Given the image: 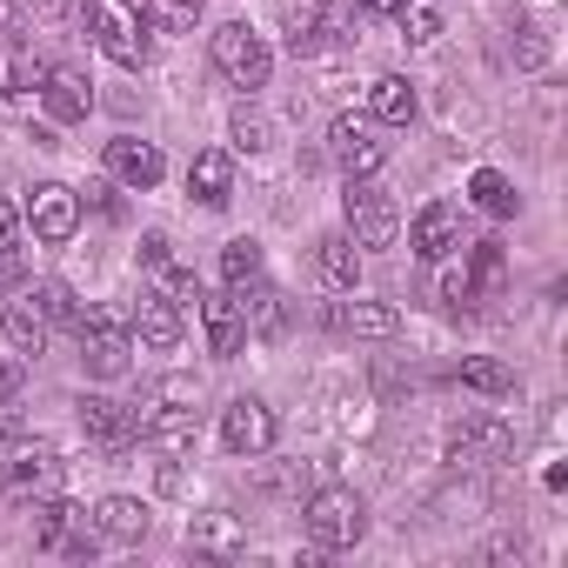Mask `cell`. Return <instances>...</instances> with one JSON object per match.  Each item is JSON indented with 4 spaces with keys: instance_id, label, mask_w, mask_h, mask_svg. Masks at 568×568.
Returning <instances> with one entry per match:
<instances>
[{
    "instance_id": "6da1fadb",
    "label": "cell",
    "mask_w": 568,
    "mask_h": 568,
    "mask_svg": "<svg viewBox=\"0 0 568 568\" xmlns=\"http://www.w3.org/2000/svg\"><path fill=\"white\" fill-rule=\"evenodd\" d=\"M207 54H214L221 81H227V88H241V94H261V88H267V74H274V48H267V41L247 28V21H227V28H214Z\"/></svg>"
},
{
    "instance_id": "7a4b0ae2",
    "label": "cell",
    "mask_w": 568,
    "mask_h": 568,
    "mask_svg": "<svg viewBox=\"0 0 568 568\" xmlns=\"http://www.w3.org/2000/svg\"><path fill=\"white\" fill-rule=\"evenodd\" d=\"M88 28H94L108 61H121V68L148 61V8L141 0H88Z\"/></svg>"
},
{
    "instance_id": "3957f363",
    "label": "cell",
    "mask_w": 568,
    "mask_h": 568,
    "mask_svg": "<svg viewBox=\"0 0 568 568\" xmlns=\"http://www.w3.org/2000/svg\"><path fill=\"white\" fill-rule=\"evenodd\" d=\"M302 521H308L315 548H355L368 535V508H362L355 488H315L308 508H302Z\"/></svg>"
},
{
    "instance_id": "277c9868",
    "label": "cell",
    "mask_w": 568,
    "mask_h": 568,
    "mask_svg": "<svg viewBox=\"0 0 568 568\" xmlns=\"http://www.w3.org/2000/svg\"><path fill=\"white\" fill-rule=\"evenodd\" d=\"M74 335H81V362H88V375H101V382L128 375V355H134V328H128V315H114V308H88V315L74 322Z\"/></svg>"
},
{
    "instance_id": "5b68a950",
    "label": "cell",
    "mask_w": 568,
    "mask_h": 568,
    "mask_svg": "<svg viewBox=\"0 0 568 568\" xmlns=\"http://www.w3.org/2000/svg\"><path fill=\"white\" fill-rule=\"evenodd\" d=\"M342 207H348V234H355V247H395V241H402V214H395V201H388L368 174L348 181Z\"/></svg>"
},
{
    "instance_id": "8992f818",
    "label": "cell",
    "mask_w": 568,
    "mask_h": 568,
    "mask_svg": "<svg viewBox=\"0 0 568 568\" xmlns=\"http://www.w3.org/2000/svg\"><path fill=\"white\" fill-rule=\"evenodd\" d=\"M328 154L348 168V181H362V174H375V168L388 161V141L375 134L368 114H335V128H328Z\"/></svg>"
},
{
    "instance_id": "52a82bcc",
    "label": "cell",
    "mask_w": 568,
    "mask_h": 568,
    "mask_svg": "<svg viewBox=\"0 0 568 568\" xmlns=\"http://www.w3.org/2000/svg\"><path fill=\"white\" fill-rule=\"evenodd\" d=\"M21 227H34V241H74L81 227V194L61 187V181H41L21 207Z\"/></svg>"
},
{
    "instance_id": "ba28073f",
    "label": "cell",
    "mask_w": 568,
    "mask_h": 568,
    "mask_svg": "<svg viewBox=\"0 0 568 568\" xmlns=\"http://www.w3.org/2000/svg\"><path fill=\"white\" fill-rule=\"evenodd\" d=\"M221 448H227V455H267V448H274V408L254 402V395L227 402V408H221Z\"/></svg>"
},
{
    "instance_id": "9c48e42d",
    "label": "cell",
    "mask_w": 568,
    "mask_h": 568,
    "mask_svg": "<svg viewBox=\"0 0 568 568\" xmlns=\"http://www.w3.org/2000/svg\"><path fill=\"white\" fill-rule=\"evenodd\" d=\"M74 408H81V428H88L108 455H128V448L141 442V415L121 408V402H108V395H81Z\"/></svg>"
},
{
    "instance_id": "30bf717a",
    "label": "cell",
    "mask_w": 568,
    "mask_h": 568,
    "mask_svg": "<svg viewBox=\"0 0 568 568\" xmlns=\"http://www.w3.org/2000/svg\"><path fill=\"white\" fill-rule=\"evenodd\" d=\"M108 174H114L121 187L148 194V187H161L168 161H161V148H154V141H134V134H121V141H108Z\"/></svg>"
},
{
    "instance_id": "8fae6325",
    "label": "cell",
    "mask_w": 568,
    "mask_h": 568,
    "mask_svg": "<svg viewBox=\"0 0 568 568\" xmlns=\"http://www.w3.org/2000/svg\"><path fill=\"white\" fill-rule=\"evenodd\" d=\"M408 247H415L422 261H448V254L462 247V207H455V201H428V207L415 214V227H408Z\"/></svg>"
},
{
    "instance_id": "7c38bea8",
    "label": "cell",
    "mask_w": 568,
    "mask_h": 568,
    "mask_svg": "<svg viewBox=\"0 0 568 568\" xmlns=\"http://www.w3.org/2000/svg\"><path fill=\"white\" fill-rule=\"evenodd\" d=\"M0 488L8 495H54L61 488V455L48 448V442H34V448H14V462H8V475H0Z\"/></svg>"
},
{
    "instance_id": "4fadbf2b",
    "label": "cell",
    "mask_w": 568,
    "mask_h": 568,
    "mask_svg": "<svg viewBox=\"0 0 568 568\" xmlns=\"http://www.w3.org/2000/svg\"><path fill=\"white\" fill-rule=\"evenodd\" d=\"M201 308V328H207V355H241V342H247V315H241V302L234 295H201L194 302Z\"/></svg>"
},
{
    "instance_id": "5bb4252c",
    "label": "cell",
    "mask_w": 568,
    "mask_h": 568,
    "mask_svg": "<svg viewBox=\"0 0 568 568\" xmlns=\"http://www.w3.org/2000/svg\"><path fill=\"white\" fill-rule=\"evenodd\" d=\"M41 101H48V114H54L61 128H68V121H88V108H94V81H88L81 68H48Z\"/></svg>"
},
{
    "instance_id": "9a60e30c",
    "label": "cell",
    "mask_w": 568,
    "mask_h": 568,
    "mask_svg": "<svg viewBox=\"0 0 568 568\" xmlns=\"http://www.w3.org/2000/svg\"><path fill=\"white\" fill-rule=\"evenodd\" d=\"M187 548H194V555L227 561V555H241V548H247V528H241V515L207 508V515H194V521H187Z\"/></svg>"
},
{
    "instance_id": "2e32d148",
    "label": "cell",
    "mask_w": 568,
    "mask_h": 568,
    "mask_svg": "<svg viewBox=\"0 0 568 568\" xmlns=\"http://www.w3.org/2000/svg\"><path fill=\"white\" fill-rule=\"evenodd\" d=\"M187 194H194L201 207H227V201H234V154H227V148L194 154V168H187Z\"/></svg>"
},
{
    "instance_id": "e0dca14e",
    "label": "cell",
    "mask_w": 568,
    "mask_h": 568,
    "mask_svg": "<svg viewBox=\"0 0 568 568\" xmlns=\"http://www.w3.org/2000/svg\"><path fill=\"white\" fill-rule=\"evenodd\" d=\"M342 34H348L342 8H288V48H295V54H322V48L342 41Z\"/></svg>"
},
{
    "instance_id": "ac0fdd59",
    "label": "cell",
    "mask_w": 568,
    "mask_h": 568,
    "mask_svg": "<svg viewBox=\"0 0 568 568\" xmlns=\"http://www.w3.org/2000/svg\"><path fill=\"white\" fill-rule=\"evenodd\" d=\"M415 108H422V94H415L408 74H382V81L368 88V121H375V128H408Z\"/></svg>"
},
{
    "instance_id": "d6986e66",
    "label": "cell",
    "mask_w": 568,
    "mask_h": 568,
    "mask_svg": "<svg viewBox=\"0 0 568 568\" xmlns=\"http://www.w3.org/2000/svg\"><path fill=\"white\" fill-rule=\"evenodd\" d=\"M128 328H134V342H141V348H161V355H168V348L181 342V308H174V302H161V295H141V308L128 315Z\"/></svg>"
},
{
    "instance_id": "ffe728a7",
    "label": "cell",
    "mask_w": 568,
    "mask_h": 568,
    "mask_svg": "<svg viewBox=\"0 0 568 568\" xmlns=\"http://www.w3.org/2000/svg\"><path fill=\"white\" fill-rule=\"evenodd\" d=\"M315 274L328 281V288H348V295H355V281H362V247H355V234H322V241H315Z\"/></svg>"
},
{
    "instance_id": "44dd1931",
    "label": "cell",
    "mask_w": 568,
    "mask_h": 568,
    "mask_svg": "<svg viewBox=\"0 0 568 568\" xmlns=\"http://www.w3.org/2000/svg\"><path fill=\"white\" fill-rule=\"evenodd\" d=\"M94 528H101V541H141V535H148V501L108 495V501L94 508Z\"/></svg>"
},
{
    "instance_id": "7402d4cb",
    "label": "cell",
    "mask_w": 568,
    "mask_h": 568,
    "mask_svg": "<svg viewBox=\"0 0 568 568\" xmlns=\"http://www.w3.org/2000/svg\"><path fill=\"white\" fill-rule=\"evenodd\" d=\"M194 435H201V428H194V415H187V408H161V415H148V422H141V442H148V448H161V455H187V448H194Z\"/></svg>"
},
{
    "instance_id": "603a6c76",
    "label": "cell",
    "mask_w": 568,
    "mask_h": 568,
    "mask_svg": "<svg viewBox=\"0 0 568 568\" xmlns=\"http://www.w3.org/2000/svg\"><path fill=\"white\" fill-rule=\"evenodd\" d=\"M508 448H515V435H508L501 422H488V415H475V422L455 428V455H462V462H468V455H475V462H501Z\"/></svg>"
},
{
    "instance_id": "cb8c5ba5",
    "label": "cell",
    "mask_w": 568,
    "mask_h": 568,
    "mask_svg": "<svg viewBox=\"0 0 568 568\" xmlns=\"http://www.w3.org/2000/svg\"><path fill=\"white\" fill-rule=\"evenodd\" d=\"M468 201H475L481 214H495V221H508V214L521 207L515 181H508V174H495V168H475V174H468Z\"/></svg>"
},
{
    "instance_id": "d4e9b609",
    "label": "cell",
    "mask_w": 568,
    "mask_h": 568,
    "mask_svg": "<svg viewBox=\"0 0 568 568\" xmlns=\"http://www.w3.org/2000/svg\"><path fill=\"white\" fill-rule=\"evenodd\" d=\"M28 308H34L48 328H74V322H81V302H74L68 281H34V288H28Z\"/></svg>"
},
{
    "instance_id": "484cf974",
    "label": "cell",
    "mask_w": 568,
    "mask_h": 568,
    "mask_svg": "<svg viewBox=\"0 0 568 568\" xmlns=\"http://www.w3.org/2000/svg\"><path fill=\"white\" fill-rule=\"evenodd\" d=\"M335 322H342L348 335H368V342H388V335L402 328V315H395L388 302H355V308H342Z\"/></svg>"
},
{
    "instance_id": "4316f807",
    "label": "cell",
    "mask_w": 568,
    "mask_h": 568,
    "mask_svg": "<svg viewBox=\"0 0 568 568\" xmlns=\"http://www.w3.org/2000/svg\"><path fill=\"white\" fill-rule=\"evenodd\" d=\"M462 261H468V274H475V288H481V302L508 288V261H501V241H475V247H468Z\"/></svg>"
},
{
    "instance_id": "83f0119b",
    "label": "cell",
    "mask_w": 568,
    "mask_h": 568,
    "mask_svg": "<svg viewBox=\"0 0 568 568\" xmlns=\"http://www.w3.org/2000/svg\"><path fill=\"white\" fill-rule=\"evenodd\" d=\"M0 328H8V342H14V355H41L48 348V322L28 308V302H14L8 315H0Z\"/></svg>"
},
{
    "instance_id": "f1b7e54d",
    "label": "cell",
    "mask_w": 568,
    "mask_h": 568,
    "mask_svg": "<svg viewBox=\"0 0 568 568\" xmlns=\"http://www.w3.org/2000/svg\"><path fill=\"white\" fill-rule=\"evenodd\" d=\"M221 274H227V295H247L254 281H261V247H254V241H227Z\"/></svg>"
},
{
    "instance_id": "f546056e",
    "label": "cell",
    "mask_w": 568,
    "mask_h": 568,
    "mask_svg": "<svg viewBox=\"0 0 568 568\" xmlns=\"http://www.w3.org/2000/svg\"><path fill=\"white\" fill-rule=\"evenodd\" d=\"M148 8V28L161 34H194L201 28V0H141Z\"/></svg>"
},
{
    "instance_id": "4dcf8cb0",
    "label": "cell",
    "mask_w": 568,
    "mask_h": 568,
    "mask_svg": "<svg viewBox=\"0 0 568 568\" xmlns=\"http://www.w3.org/2000/svg\"><path fill=\"white\" fill-rule=\"evenodd\" d=\"M154 281H161L154 295H161V302H174V308H194V302H201V281H194V267H181V261H161V267H154Z\"/></svg>"
},
{
    "instance_id": "1f68e13d",
    "label": "cell",
    "mask_w": 568,
    "mask_h": 568,
    "mask_svg": "<svg viewBox=\"0 0 568 568\" xmlns=\"http://www.w3.org/2000/svg\"><path fill=\"white\" fill-rule=\"evenodd\" d=\"M462 388H475V395H508V388H515V375H508L501 362L475 355V362H462Z\"/></svg>"
},
{
    "instance_id": "d6a6232c",
    "label": "cell",
    "mask_w": 568,
    "mask_h": 568,
    "mask_svg": "<svg viewBox=\"0 0 568 568\" xmlns=\"http://www.w3.org/2000/svg\"><path fill=\"white\" fill-rule=\"evenodd\" d=\"M442 302H448V308H462V315H468V308H481V288H475L468 261H448V267H442Z\"/></svg>"
},
{
    "instance_id": "836d02e7",
    "label": "cell",
    "mask_w": 568,
    "mask_h": 568,
    "mask_svg": "<svg viewBox=\"0 0 568 568\" xmlns=\"http://www.w3.org/2000/svg\"><path fill=\"white\" fill-rule=\"evenodd\" d=\"M395 21H402V28H408V41H415V48H428V41H435V34H442V14H435V8H428V0H415V8H402V14H395Z\"/></svg>"
},
{
    "instance_id": "e575fe53",
    "label": "cell",
    "mask_w": 568,
    "mask_h": 568,
    "mask_svg": "<svg viewBox=\"0 0 568 568\" xmlns=\"http://www.w3.org/2000/svg\"><path fill=\"white\" fill-rule=\"evenodd\" d=\"M41 81H48V68L21 54V61L8 68V101H34V94H41Z\"/></svg>"
},
{
    "instance_id": "d590c367",
    "label": "cell",
    "mask_w": 568,
    "mask_h": 568,
    "mask_svg": "<svg viewBox=\"0 0 568 568\" xmlns=\"http://www.w3.org/2000/svg\"><path fill=\"white\" fill-rule=\"evenodd\" d=\"M227 141H234L241 154H254V148H267V121H261L254 108H241V114L227 121Z\"/></svg>"
},
{
    "instance_id": "8d00e7d4",
    "label": "cell",
    "mask_w": 568,
    "mask_h": 568,
    "mask_svg": "<svg viewBox=\"0 0 568 568\" xmlns=\"http://www.w3.org/2000/svg\"><path fill=\"white\" fill-rule=\"evenodd\" d=\"M21 382H28L21 355H0V402H14V395H21Z\"/></svg>"
},
{
    "instance_id": "74e56055",
    "label": "cell",
    "mask_w": 568,
    "mask_h": 568,
    "mask_svg": "<svg viewBox=\"0 0 568 568\" xmlns=\"http://www.w3.org/2000/svg\"><path fill=\"white\" fill-rule=\"evenodd\" d=\"M14 241H21V207L0 201V247H14Z\"/></svg>"
},
{
    "instance_id": "f35d334b",
    "label": "cell",
    "mask_w": 568,
    "mask_h": 568,
    "mask_svg": "<svg viewBox=\"0 0 568 568\" xmlns=\"http://www.w3.org/2000/svg\"><path fill=\"white\" fill-rule=\"evenodd\" d=\"M141 261H148V267H161V261H174V254H168V234H141Z\"/></svg>"
},
{
    "instance_id": "ab89813d",
    "label": "cell",
    "mask_w": 568,
    "mask_h": 568,
    "mask_svg": "<svg viewBox=\"0 0 568 568\" xmlns=\"http://www.w3.org/2000/svg\"><path fill=\"white\" fill-rule=\"evenodd\" d=\"M355 8H362V14H375V21H395L408 0H355Z\"/></svg>"
},
{
    "instance_id": "60d3db41",
    "label": "cell",
    "mask_w": 568,
    "mask_h": 568,
    "mask_svg": "<svg viewBox=\"0 0 568 568\" xmlns=\"http://www.w3.org/2000/svg\"><path fill=\"white\" fill-rule=\"evenodd\" d=\"M68 8H74V0H34V14H41V21H61Z\"/></svg>"
},
{
    "instance_id": "b9f144b4",
    "label": "cell",
    "mask_w": 568,
    "mask_h": 568,
    "mask_svg": "<svg viewBox=\"0 0 568 568\" xmlns=\"http://www.w3.org/2000/svg\"><path fill=\"white\" fill-rule=\"evenodd\" d=\"M0 281H21V254L14 247H0Z\"/></svg>"
}]
</instances>
